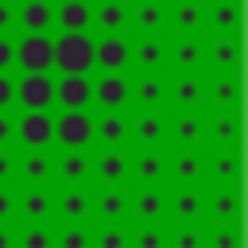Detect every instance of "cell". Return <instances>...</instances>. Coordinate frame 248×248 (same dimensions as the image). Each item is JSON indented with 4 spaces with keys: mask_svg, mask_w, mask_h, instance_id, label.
I'll use <instances>...</instances> for the list:
<instances>
[{
    "mask_svg": "<svg viewBox=\"0 0 248 248\" xmlns=\"http://www.w3.org/2000/svg\"><path fill=\"white\" fill-rule=\"evenodd\" d=\"M54 78H93V35H54Z\"/></svg>",
    "mask_w": 248,
    "mask_h": 248,
    "instance_id": "1",
    "label": "cell"
},
{
    "mask_svg": "<svg viewBox=\"0 0 248 248\" xmlns=\"http://www.w3.org/2000/svg\"><path fill=\"white\" fill-rule=\"evenodd\" d=\"M128 151H167V112L128 108Z\"/></svg>",
    "mask_w": 248,
    "mask_h": 248,
    "instance_id": "2",
    "label": "cell"
},
{
    "mask_svg": "<svg viewBox=\"0 0 248 248\" xmlns=\"http://www.w3.org/2000/svg\"><path fill=\"white\" fill-rule=\"evenodd\" d=\"M16 74H54V35H16Z\"/></svg>",
    "mask_w": 248,
    "mask_h": 248,
    "instance_id": "3",
    "label": "cell"
},
{
    "mask_svg": "<svg viewBox=\"0 0 248 248\" xmlns=\"http://www.w3.org/2000/svg\"><path fill=\"white\" fill-rule=\"evenodd\" d=\"M167 74H205V35H167Z\"/></svg>",
    "mask_w": 248,
    "mask_h": 248,
    "instance_id": "4",
    "label": "cell"
},
{
    "mask_svg": "<svg viewBox=\"0 0 248 248\" xmlns=\"http://www.w3.org/2000/svg\"><path fill=\"white\" fill-rule=\"evenodd\" d=\"M16 112H54V74H16Z\"/></svg>",
    "mask_w": 248,
    "mask_h": 248,
    "instance_id": "5",
    "label": "cell"
},
{
    "mask_svg": "<svg viewBox=\"0 0 248 248\" xmlns=\"http://www.w3.org/2000/svg\"><path fill=\"white\" fill-rule=\"evenodd\" d=\"M167 112H205V74H167Z\"/></svg>",
    "mask_w": 248,
    "mask_h": 248,
    "instance_id": "6",
    "label": "cell"
},
{
    "mask_svg": "<svg viewBox=\"0 0 248 248\" xmlns=\"http://www.w3.org/2000/svg\"><path fill=\"white\" fill-rule=\"evenodd\" d=\"M16 151H54V112H16Z\"/></svg>",
    "mask_w": 248,
    "mask_h": 248,
    "instance_id": "7",
    "label": "cell"
},
{
    "mask_svg": "<svg viewBox=\"0 0 248 248\" xmlns=\"http://www.w3.org/2000/svg\"><path fill=\"white\" fill-rule=\"evenodd\" d=\"M54 151H93V112H54Z\"/></svg>",
    "mask_w": 248,
    "mask_h": 248,
    "instance_id": "8",
    "label": "cell"
},
{
    "mask_svg": "<svg viewBox=\"0 0 248 248\" xmlns=\"http://www.w3.org/2000/svg\"><path fill=\"white\" fill-rule=\"evenodd\" d=\"M167 151H205V112H167Z\"/></svg>",
    "mask_w": 248,
    "mask_h": 248,
    "instance_id": "9",
    "label": "cell"
},
{
    "mask_svg": "<svg viewBox=\"0 0 248 248\" xmlns=\"http://www.w3.org/2000/svg\"><path fill=\"white\" fill-rule=\"evenodd\" d=\"M89 225H128V186H89Z\"/></svg>",
    "mask_w": 248,
    "mask_h": 248,
    "instance_id": "10",
    "label": "cell"
},
{
    "mask_svg": "<svg viewBox=\"0 0 248 248\" xmlns=\"http://www.w3.org/2000/svg\"><path fill=\"white\" fill-rule=\"evenodd\" d=\"M128 225H167V186H128Z\"/></svg>",
    "mask_w": 248,
    "mask_h": 248,
    "instance_id": "11",
    "label": "cell"
},
{
    "mask_svg": "<svg viewBox=\"0 0 248 248\" xmlns=\"http://www.w3.org/2000/svg\"><path fill=\"white\" fill-rule=\"evenodd\" d=\"M167 225H205V186H167Z\"/></svg>",
    "mask_w": 248,
    "mask_h": 248,
    "instance_id": "12",
    "label": "cell"
},
{
    "mask_svg": "<svg viewBox=\"0 0 248 248\" xmlns=\"http://www.w3.org/2000/svg\"><path fill=\"white\" fill-rule=\"evenodd\" d=\"M128 108L167 112V74H128Z\"/></svg>",
    "mask_w": 248,
    "mask_h": 248,
    "instance_id": "13",
    "label": "cell"
},
{
    "mask_svg": "<svg viewBox=\"0 0 248 248\" xmlns=\"http://www.w3.org/2000/svg\"><path fill=\"white\" fill-rule=\"evenodd\" d=\"M128 74H167V35H128Z\"/></svg>",
    "mask_w": 248,
    "mask_h": 248,
    "instance_id": "14",
    "label": "cell"
},
{
    "mask_svg": "<svg viewBox=\"0 0 248 248\" xmlns=\"http://www.w3.org/2000/svg\"><path fill=\"white\" fill-rule=\"evenodd\" d=\"M205 112H240V70L232 74L205 70Z\"/></svg>",
    "mask_w": 248,
    "mask_h": 248,
    "instance_id": "15",
    "label": "cell"
},
{
    "mask_svg": "<svg viewBox=\"0 0 248 248\" xmlns=\"http://www.w3.org/2000/svg\"><path fill=\"white\" fill-rule=\"evenodd\" d=\"M128 35H93V74H128Z\"/></svg>",
    "mask_w": 248,
    "mask_h": 248,
    "instance_id": "16",
    "label": "cell"
},
{
    "mask_svg": "<svg viewBox=\"0 0 248 248\" xmlns=\"http://www.w3.org/2000/svg\"><path fill=\"white\" fill-rule=\"evenodd\" d=\"M128 35H167V0H128Z\"/></svg>",
    "mask_w": 248,
    "mask_h": 248,
    "instance_id": "17",
    "label": "cell"
},
{
    "mask_svg": "<svg viewBox=\"0 0 248 248\" xmlns=\"http://www.w3.org/2000/svg\"><path fill=\"white\" fill-rule=\"evenodd\" d=\"M19 225H54V186H16Z\"/></svg>",
    "mask_w": 248,
    "mask_h": 248,
    "instance_id": "18",
    "label": "cell"
},
{
    "mask_svg": "<svg viewBox=\"0 0 248 248\" xmlns=\"http://www.w3.org/2000/svg\"><path fill=\"white\" fill-rule=\"evenodd\" d=\"M240 205V186H205V225H236Z\"/></svg>",
    "mask_w": 248,
    "mask_h": 248,
    "instance_id": "19",
    "label": "cell"
},
{
    "mask_svg": "<svg viewBox=\"0 0 248 248\" xmlns=\"http://www.w3.org/2000/svg\"><path fill=\"white\" fill-rule=\"evenodd\" d=\"M16 35H54V0H16Z\"/></svg>",
    "mask_w": 248,
    "mask_h": 248,
    "instance_id": "20",
    "label": "cell"
},
{
    "mask_svg": "<svg viewBox=\"0 0 248 248\" xmlns=\"http://www.w3.org/2000/svg\"><path fill=\"white\" fill-rule=\"evenodd\" d=\"M167 35H205V0H167Z\"/></svg>",
    "mask_w": 248,
    "mask_h": 248,
    "instance_id": "21",
    "label": "cell"
},
{
    "mask_svg": "<svg viewBox=\"0 0 248 248\" xmlns=\"http://www.w3.org/2000/svg\"><path fill=\"white\" fill-rule=\"evenodd\" d=\"M54 112H93V78H54Z\"/></svg>",
    "mask_w": 248,
    "mask_h": 248,
    "instance_id": "22",
    "label": "cell"
},
{
    "mask_svg": "<svg viewBox=\"0 0 248 248\" xmlns=\"http://www.w3.org/2000/svg\"><path fill=\"white\" fill-rule=\"evenodd\" d=\"M93 112H128V74H93Z\"/></svg>",
    "mask_w": 248,
    "mask_h": 248,
    "instance_id": "23",
    "label": "cell"
},
{
    "mask_svg": "<svg viewBox=\"0 0 248 248\" xmlns=\"http://www.w3.org/2000/svg\"><path fill=\"white\" fill-rule=\"evenodd\" d=\"M93 151H128V112H93Z\"/></svg>",
    "mask_w": 248,
    "mask_h": 248,
    "instance_id": "24",
    "label": "cell"
},
{
    "mask_svg": "<svg viewBox=\"0 0 248 248\" xmlns=\"http://www.w3.org/2000/svg\"><path fill=\"white\" fill-rule=\"evenodd\" d=\"M205 151H240V112H205Z\"/></svg>",
    "mask_w": 248,
    "mask_h": 248,
    "instance_id": "25",
    "label": "cell"
},
{
    "mask_svg": "<svg viewBox=\"0 0 248 248\" xmlns=\"http://www.w3.org/2000/svg\"><path fill=\"white\" fill-rule=\"evenodd\" d=\"M128 186H167V151H128Z\"/></svg>",
    "mask_w": 248,
    "mask_h": 248,
    "instance_id": "26",
    "label": "cell"
},
{
    "mask_svg": "<svg viewBox=\"0 0 248 248\" xmlns=\"http://www.w3.org/2000/svg\"><path fill=\"white\" fill-rule=\"evenodd\" d=\"M167 186H205V151H167Z\"/></svg>",
    "mask_w": 248,
    "mask_h": 248,
    "instance_id": "27",
    "label": "cell"
},
{
    "mask_svg": "<svg viewBox=\"0 0 248 248\" xmlns=\"http://www.w3.org/2000/svg\"><path fill=\"white\" fill-rule=\"evenodd\" d=\"M54 186H93V151H54Z\"/></svg>",
    "mask_w": 248,
    "mask_h": 248,
    "instance_id": "28",
    "label": "cell"
},
{
    "mask_svg": "<svg viewBox=\"0 0 248 248\" xmlns=\"http://www.w3.org/2000/svg\"><path fill=\"white\" fill-rule=\"evenodd\" d=\"M93 35H128V0H89Z\"/></svg>",
    "mask_w": 248,
    "mask_h": 248,
    "instance_id": "29",
    "label": "cell"
},
{
    "mask_svg": "<svg viewBox=\"0 0 248 248\" xmlns=\"http://www.w3.org/2000/svg\"><path fill=\"white\" fill-rule=\"evenodd\" d=\"M89 221V186H54V225Z\"/></svg>",
    "mask_w": 248,
    "mask_h": 248,
    "instance_id": "30",
    "label": "cell"
},
{
    "mask_svg": "<svg viewBox=\"0 0 248 248\" xmlns=\"http://www.w3.org/2000/svg\"><path fill=\"white\" fill-rule=\"evenodd\" d=\"M205 70L213 74L240 70V35H205Z\"/></svg>",
    "mask_w": 248,
    "mask_h": 248,
    "instance_id": "31",
    "label": "cell"
},
{
    "mask_svg": "<svg viewBox=\"0 0 248 248\" xmlns=\"http://www.w3.org/2000/svg\"><path fill=\"white\" fill-rule=\"evenodd\" d=\"M240 0H205V35H240Z\"/></svg>",
    "mask_w": 248,
    "mask_h": 248,
    "instance_id": "32",
    "label": "cell"
},
{
    "mask_svg": "<svg viewBox=\"0 0 248 248\" xmlns=\"http://www.w3.org/2000/svg\"><path fill=\"white\" fill-rule=\"evenodd\" d=\"M240 151H205V186H240Z\"/></svg>",
    "mask_w": 248,
    "mask_h": 248,
    "instance_id": "33",
    "label": "cell"
},
{
    "mask_svg": "<svg viewBox=\"0 0 248 248\" xmlns=\"http://www.w3.org/2000/svg\"><path fill=\"white\" fill-rule=\"evenodd\" d=\"M16 186H54V151H19Z\"/></svg>",
    "mask_w": 248,
    "mask_h": 248,
    "instance_id": "34",
    "label": "cell"
},
{
    "mask_svg": "<svg viewBox=\"0 0 248 248\" xmlns=\"http://www.w3.org/2000/svg\"><path fill=\"white\" fill-rule=\"evenodd\" d=\"M93 186H128V151H93Z\"/></svg>",
    "mask_w": 248,
    "mask_h": 248,
    "instance_id": "35",
    "label": "cell"
},
{
    "mask_svg": "<svg viewBox=\"0 0 248 248\" xmlns=\"http://www.w3.org/2000/svg\"><path fill=\"white\" fill-rule=\"evenodd\" d=\"M58 31H70V35L89 31V0H54V35Z\"/></svg>",
    "mask_w": 248,
    "mask_h": 248,
    "instance_id": "36",
    "label": "cell"
},
{
    "mask_svg": "<svg viewBox=\"0 0 248 248\" xmlns=\"http://www.w3.org/2000/svg\"><path fill=\"white\" fill-rule=\"evenodd\" d=\"M54 248H93V225H54Z\"/></svg>",
    "mask_w": 248,
    "mask_h": 248,
    "instance_id": "37",
    "label": "cell"
},
{
    "mask_svg": "<svg viewBox=\"0 0 248 248\" xmlns=\"http://www.w3.org/2000/svg\"><path fill=\"white\" fill-rule=\"evenodd\" d=\"M128 248H167V225H128Z\"/></svg>",
    "mask_w": 248,
    "mask_h": 248,
    "instance_id": "38",
    "label": "cell"
},
{
    "mask_svg": "<svg viewBox=\"0 0 248 248\" xmlns=\"http://www.w3.org/2000/svg\"><path fill=\"white\" fill-rule=\"evenodd\" d=\"M16 248H54V225H16Z\"/></svg>",
    "mask_w": 248,
    "mask_h": 248,
    "instance_id": "39",
    "label": "cell"
},
{
    "mask_svg": "<svg viewBox=\"0 0 248 248\" xmlns=\"http://www.w3.org/2000/svg\"><path fill=\"white\" fill-rule=\"evenodd\" d=\"M167 248H205V225H167Z\"/></svg>",
    "mask_w": 248,
    "mask_h": 248,
    "instance_id": "40",
    "label": "cell"
},
{
    "mask_svg": "<svg viewBox=\"0 0 248 248\" xmlns=\"http://www.w3.org/2000/svg\"><path fill=\"white\" fill-rule=\"evenodd\" d=\"M205 248H240V221L236 225H205Z\"/></svg>",
    "mask_w": 248,
    "mask_h": 248,
    "instance_id": "41",
    "label": "cell"
},
{
    "mask_svg": "<svg viewBox=\"0 0 248 248\" xmlns=\"http://www.w3.org/2000/svg\"><path fill=\"white\" fill-rule=\"evenodd\" d=\"M93 248H128V225H93Z\"/></svg>",
    "mask_w": 248,
    "mask_h": 248,
    "instance_id": "42",
    "label": "cell"
},
{
    "mask_svg": "<svg viewBox=\"0 0 248 248\" xmlns=\"http://www.w3.org/2000/svg\"><path fill=\"white\" fill-rule=\"evenodd\" d=\"M0 225H19V190L0 186Z\"/></svg>",
    "mask_w": 248,
    "mask_h": 248,
    "instance_id": "43",
    "label": "cell"
},
{
    "mask_svg": "<svg viewBox=\"0 0 248 248\" xmlns=\"http://www.w3.org/2000/svg\"><path fill=\"white\" fill-rule=\"evenodd\" d=\"M19 178V151H0V186H16Z\"/></svg>",
    "mask_w": 248,
    "mask_h": 248,
    "instance_id": "44",
    "label": "cell"
},
{
    "mask_svg": "<svg viewBox=\"0 0 248 248\" xmlns=\"http://www.w3.org/2000/svg\"><path fill=\"white\" fill-rule=\"evenodd\" d=\"M0 151H16V112H0Z\"/></svg>",
    "mask_w": 248,
    "mask_h": 248,
    "instance_id": "45",
    "label": "cell"
},
{
    "mask_svg": "<svg viewBox=\"0 0 248 248\" xmlns=\"http://www.w3.org/2000/svg\"><path fill=\"white\" fill-rule=\"evenodd\" d=\"M0 74H16V35H0Z\"/></svg>",
    "mask_w": 248,
    "mask_h": 248,
    "instance_id": "46",
    "label": "cell"
},
{
    "mask_svg": "<svg viewBox=\"0 0 248 248\" xmlns=\"http://www.w3.org/2000/svg\"><path fill=\"white\" fill-rule=\"evenodd\" d=\"M0 112H16V74H0Z\"/></svg>",
    "mask_w": 248,
    "mask_h": 248,
    "instance_id": "47",
    "label": "cell"
},
{
    "mask_svg": "<svg viewBox=\"0 0 248 248\" xmlns=\"http://www.w3.org/2000/svg\"><path fill=\"white\" fill-rule=\"evenodd\" d=\"M0 35H16V0H0Z\"/></svg>",
    "mask_w": 248,
    "mask_h": 248,
    "instance_id": "48",
    "label": "cell"
},
{
    "mask_svg": "<svg viewBox=\"0 0 248 248\" xmlns=\"http://www.w3.org/2000/svg\"><path fill=\"white\" fill-rule=\"evenodd\" d=\"M0 248H16V225H0Z\"/></svg>",
    "mask_w": 248,
    "mask_h": 248,
    "instance_id": "49",
    "label": "cell"
}]
</instances>
